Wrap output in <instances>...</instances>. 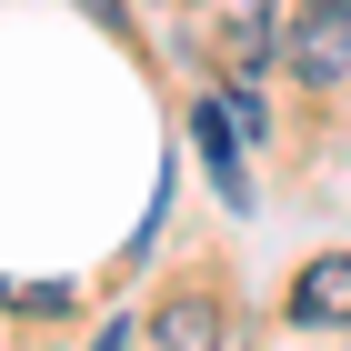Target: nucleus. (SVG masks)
<instances>
[{
	"label": "nucleus",
	"mask_w": 351,
	"mask_h": 351,
	"mask_svg": "<svg viewBox=\"0 0 351 351\" xmlns=\"http://www.w3.org/2000/svg\"><path fill=\"white\" fill-rule=\"evenodd\" d=\"M151 341H161V351H221V311H211V291H171L161 311H151Z\"/></svg>",
	"instance_id": "4"
},
{
	"label": "nucleus",
	"mask_w": 351,
	"mask_h": 351,
	"mask_svg": "<svg viewBox=\"0 0 351 351\" xmlns=\"http://www.w3.org/2000/svg\"><path fill=\"white\" fill-rule=\"evenodd\" d=\"M90 351H131V322H110V331H101V341H90Z\"/></svg>",
	"instance_id": "6"
},
{
	"label": "nucleus",
	"mask_w": 351,
	"mask_h": 351,
	"mask_svg": "<svg viewBox=\"0 0 351 351\" xmlns=\"http://www.w3.org/2000/svg\"><path fill=\"white\" fill-rule=\"evenodd\" d=\"M231 110L221 101H191V151H201V161H211V191L221 201H231V211H251V181H241V151H231Z\"/></svg>",
	"instance_id": "3"
},
{
	"label": "nucleus",
	"mask_w": 351,
	"mask_h": 351,
	"mask_svg": "<svg viewBox=\"0 0 351 351\" xmlns=\"http://www.w3.org/2000/svg\"><path fill=\"white\" fill-rule=\"evenodd\" d=\"M291 322H301V331H341V322H351V251L301 261V281H291Z\"/></svg>",
	"instance_id": "2"
},
{
	"label": "nucleus",
	"mask_w": 351,
	"mask_h": 351,
	"mask_svg": "<svg viewBox=\"0 0 351 351\" xmlns=\"http://www.w3.org/2000/svg\"><path fill=\"white\" fill-rule=\"evenodd\" d=\"M291 71L311 90H331L351 71V0H311V10L291 21Z\"/></svg>",
	"instance_id": "1"
},
{
	"label": "nucleus",
	"mask_w": 351,
	"mask_h": 351,
	"mask_svg": "<svg viewBox=\"0 0 351 351\" xmlns=\"http://www.w3.org/2000/svg\"><path fill=\"white\" fill-rule=\"evenodd\" d=\"M81 10H90L101 30H131V10H121V0H81Z\"/></svg>",
	"instance_id": "5"
}]
</instances>
